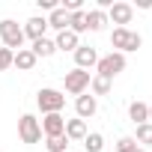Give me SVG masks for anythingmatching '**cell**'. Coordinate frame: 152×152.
<instances>
[{"instance_id": "obj_4", "label": "cell", "mask_w": 152, "mask_h": 152, "mask_svg": "<svg viewBox=\"0 0 152 152\" xmlns=\"http://www.w3.org/2000/svg\"><path fill=\"white\" fill-rule=\"evenodd\" d=\"M0 39H3V48H9V51H21L24 48V30L12 18L0 21Z\"/></svg>"}, {"instance_id": "obj_5", "label": "cell", "mask_w": 152, "mask_h": 152, "mask_svg": "<svg viewBox=\"0 0 152 152\" xmlns=\"http://www.w3.org/2000/svg\"><path fill=\"white\" fill-rule=\"evenodd\" d=\"M18 137H21V143H27V146H33V143L42 140V125H39V119H36L33 113H24V116L18 119Z\"/></svg>"}, {"instance_id": "obj_25", "label": "cell", "mask_w": 152, "mask_h": 152, "mask_svg": "<svg viewBox=\"0 0 152 152\" xmlns=\"http://www.w3.org/2000/svg\"><path fill=\"white\" fill-rule=\"evenodd\" d=\"M12 57H15V51H9V48H0V72L12 69Z\"/></svg>"}, {"instance_id": "obj_28", "label": "cell", "mask_w": 152, "mask_h": 152, "mask_svg": "<svg viewBox=\"0 0 152 152\" xmlns=\"http://www.w3.org/2000/svg\"><path fill=\"white\" fill-rule=\"evenodd\" d=\"M137 152H146V149H137Z\"/></svg>"}, {"instance_id": "obj_7", "label": "cell", "mask_w": 152, "mask_h": 152, "mask_svg": "<svg viewBox=\"0 0 152 152\" xmlns=\"http://www.w3.org/2000/svg\"><path fill=\"white\" fill-rule=\"evenodd\" d=\"M131 18H134V6H131V3H122V0H116V3L107 9V21H113V24H119V27L131 24Z\"/></svg>"}, {"instance_id": "obj_1", "label": "cell", "mask_w": 152, "mask_h": 152, "mask_svg": "<svg viewBox=\"0 0 152 152\" xmlns=\"http://www.w3.org/2000/svg\"><path fill=\"white\" fill-rule=\"evenodd\" d=\"M119 72H125V54H119V51H110V54L99 57V63H96V75H99V78H107V81H113Z\"/></svg>"}, {"instance_id": "obj_3", "label": "cell", "mask_w": 152, "mask_h": 152, "mask_svg": "<svg viewBox=\"0 0 152 152\" xmlns=\"http://www.w3.org/2000/svg\"><path fill=\"white\" fill-rule=\"evenodd\" d=\"M36 104H39L42 113H60L66 107V96L60 90H54V87H42L36 93Z\"/></svg>"}, {"instance_id": "obj_15", "label": "cell", "mask_w": 152, "mask_h": 152, "mask_svg": "<svg viewBox=\"0 0 152 152\" xmlns=\"http://www.w3.org/2000/svg\"><path fill=\"white\" fill-rule=\"evenodd\" d=\"M90 131H87V122L84 119H78V116H75V119H66V137L69 140H84Z\"/></svg>"}, {"instance_id": "obj_13", "label": "cell", "mask_w": 152, "mask_h": 152, "mask_svg": "<svg viewBox=\"0 0 152 152\" xmlns=\"http://www.w3.org/2000/svg\"><path fill=\"white\" fill-rule=\"evenodd\" d=\"M54 45H57V51H78V45H81V36H75L72 30H63V33H57V39H54Z\"/></svg>"}, {"instance_id": "obj_12", "label": "cell", "mask_w": 152, "mask_h": 152, "mask_svg": "<svg viewBox=\"0 0 152 152\" xmlns=\"http://www.w3.org/2000/svg\"><path fill=\"white\" fill-rule=\"evenodd\" d=\"M36 54L30 51V48H21V51H15V57H12V66L18 69V72H33L36 69Z\"/></svg>"}, {"instance_id": "obj_6", "label": "cell", "mask_w": 152, "mask_h": 152, "mask_svg": "<svg viewBox=\"0 0 152 152\" xmlns=\"http://www.w3.org/2000/svg\"><path fill=\"white\" fill-rule=\"evenodd\" d=\"M87 90H90V72H84V69L66 72V93L69 96H84Z\"/></svg>"}, {"instance_id": "obj_19", "label": "cell", "mask_w": 152, "mask_h": 152, "mask_svg": "<svg viewBox=\"0 0 152 152\" xmlns=\"http://www.w3.org/2000/svg\"><path fill=\"white\" fill-rule=\"evenodd\" d=\"M33 54H36V60L39 57H51L54 51H57V45H54V39H48V36H42V39H36L33 42V48H30Z\"/></svg>"}, {"instance_id": "obj_17", "label": "cell", "mask_w": 152, "mask_h": 152, "mask_svg": "<svg viewBox=\"0 0 152 152\" xmlns=\"http://www.w3.org/2000/svg\"><path fill=\"white\" fill-rule=\"evenodd\" d=\"M48 27H54L57 33H63V30H69V12L63 9V6H57L51 15H48Z\"/></svg>"}, {"instance_id": "obj_18", "label": "cell", "mask_w": 152, "mask_h": 152, "mask_svg": "<svg viewBox=\"0 0 152 152\" xmlns=\"http://www.w3.org/2000/svg\"><path fill=\"white\" fill-rule=\"evenodd\" d=\"M69 30L75 36L87 33V9H78V12H69Z\"/></svg>"}, {"instance_id": "obj_11", "label": "cell", "mask_w": 152, "mask_h": 152, "mask_svg": "<svg viewBox=\"0 0 152 152\" xmlns=\"http://www.w3.org/2000/svg\"><path fill=\"white\" fill-rule=\"evenodd\" d=\"M24 30V39H42L45 36V30H48V18H42V15H33V18H27V24L21 27Z\"/></svg>"}, {"instance_id": "obj_14", "label": "cell", "mask_w": 152, "mask_h": 152, "mask_svg": "<svg viewBox=\"0 0 152 152\" xmlns=\"http://www.w3.org/2000/svg\"><path fill=\"white\" fill-rule=\"evenodd\" d=\"M104 24H110L104 9H87V30L99 33V30H104Z\"/></svg>"}, {"instance_id": "obj_23", "label": "cell", "mask_w": 152, "mask_h": 152, "mask_svg": "<svg viewBox=\"0 0 152 152\" xmlns=\"http://www.w3.org/2000/svg\"><path fill=\"white\" fill-rule=\"evenodd\" d=\"M137 143H143V146H152V122H143V125H137V137H134Z\"/></svg>"}, {"instance_id": "obj_24", "label": "cell", "mask_w": 152, "mask_h": 152, "mask_svg": "<svg viewBox=\"0 0 152 152\" xmlns=\"http://www.w3.org/2000/svg\"><path fill=\"white\" fill-rule=\"evenodd\" d=\"M140 146H137V140L134 137H119L116 140V152H137Z\"/></svg>"}, {"instance_id": "obj_22", "label": "cell", "mask_w": 152, "mask_h": 152, "mask_svg": "<svg viewBox=\"0 0 152 152\" xmlns=\"http://www.w3.org/2000/svg\"><path fill=\"white\" fill-rule=\"evenodd\" d=\"M90 90H93V96H107V93H110V81L93 75V78H90Z\"/></svg>"}, {"instance_id": "obj_16", "label": "cell", "mask_w": 152, "mask_h": 152, "mask_svg": "<svg viewBox=\"0 0 152 152\" xmlns=\"http://www.w3.org/2000/svg\"><path fill=\"white\" fill-rule=\"evenodd\" d=\"M128 119H131L134 125L149 122V104H143V102H131V104H128Z\"/></svg>"}, {"instance_id": "obj_27", "label": "cell", "mask_w": 152, "mask_h": 152, "mask_svg": "<svg viewBox=\"0 0 152 152\" xmlns=\"http://www.w3.org/2000/svg\"><path fill=\"white\" fill-rule=\"evenodd\" d=\"M149 122H152V104H149Z\"/></svg>"}, {"instance_id": "obj_26", "label": "cell", "mask_w": 152, "mask_h": 152, "mask_svg": "<svg viewBox=\"0 0 152 152\" xmlns=\"http://www.w3.org/2000/svg\"><path fill=\"white\" fill-rule=\"evenodd\" d=\"M39 3V9H45V12H54L57 9V0H36Z\"/></svg>"}, {"instance_id": "obj_21", "label": "cell", "mask_w": 152, "mask_h": 152, "mask_svg": "<svg viewBox=\"0 0 152 152\" xmlns=\"http://www.w3.org/2000/svg\"><path fill=\"white\" fill-rule=\"evenodd\" d=\"M84 149H87V152H102V149H104V137H102L99 131H90V134L84 137Z\"/></svg>"}, {"instance_id": "obj_9", "label": "cell", "mask_w": 152, "mask_h": 152, "mask_svg": "<svg viewBox=\"0 0 152 152\" xmlns=\"http://www.w3.org/2000/svg\"><path fill=\"white\" fill-rule=\"evenodd\" d=\"M39 125H42V134H45V137L66 134V116H63V113H45V119H42Z\"/></svg>"}, {"instance_id": "obj_20", "label": "cell", "mask_w": 152, "mask_h": 152, "mask_svg": "<svg viewBox=\"0 0 152 152\" xmlns=\"http://www.w3.org/2000/svg\"><path fill=\"white\" fill-rule=\"evenodd\" d=\"M45 149H48V152H69V137H66V134L45 137Z\"/></svg>"}, {"instance_id": "obj_8", "label": "cell", "mask_w": 152, "mask_h": 152, "mask_svg": "<svg viewBox=\"0 0 152 152\" xmlns=\"http://www.w3.org/2000/svg\"><path fill=\"white\" fill-rule=\"evenodd\" d=\"M96 110H99V99L96 96H90V93H84V96H78L75 99V113H78V119H90V116H96Z\"/></svg>"}, {"instance_id": "obj_10", "label": "cell", "mask_w": 152, "mask_h": 152, "mask_svg": "<svg viewBox=\"0 0 152 152\" xmlns=\"http://www.w3.org/2000/svg\"><path fill=\"white\" fill-rule=\"evenodd\" d=\"M75 63H78V66H75V69H93L96 63H99V51L93 48V45H78V51H75Z\"/></svg>"}, {"instance_id": "obj_2", "label": "cell", "mask_w": 152, "mask_h": 152, "mask_svg": "<svg viewBox=\"0 0 152 152\" xmlns=\"http://www.w3.org/2000/svg\"><path fill=\"white\" fill-rule=\"evenodd\" d=\"M110 45H113V51L128 54V51H137V48L143 45V39H140V33H134V30H128V27H116V30L110 33Z\"/></svg>"}]
</instances>
